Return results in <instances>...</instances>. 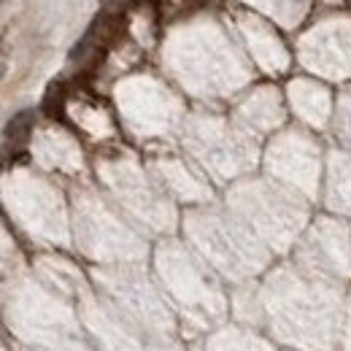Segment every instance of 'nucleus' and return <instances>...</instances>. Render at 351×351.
I'll return each mask as SVG.
<instances>
[{
    "label": "nucleus",
    "instance_id": "1",
    "mask_svg": "<svg viewBox=\"0 0 351 351\" xmlns=\"http://www.w3.org/2000/svg\"><path fill=\"white\" fill-rule=\"evenodd\" d=\"M33 122H36V114H33V111H22V114H16V117L8 122V128H5V143H11V146H22V143H27L30 130H33Z\"/></svg>",
    "mask_w": 351,
    "mask_h": 351
},
{
    "label": "nucleus",
    "instance_id": "2",
    "mask_svg": "<svg viewBox=\"0 0 351 351\" xmlns=\"http://www.w3.org/2000/svg\"><path fill=\"white\" fill-rule=\"evenodd\" d=\"M62 108V84H51L44 97V111L49 117H57Z\"/></svg>",
    "mask_w": 351,
    "mask_h": 351
},
{
    "label": "nucleus",
    "instance_id": "3",
    "mask_svg": "<svg viewBox=\"0 0 351 351\" xmlns=\"http://www.w3.org/2000/svg\"><path fill=\"white\" fill-rule=\"evenodd\" d=\"M103 3H106V0H103Z\"/></svg>",
    "mask_w": 351,
    "mask_h": 351
}]
</instances>
